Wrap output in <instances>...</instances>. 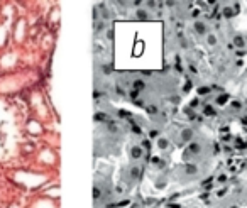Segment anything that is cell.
I'll use <instances>...</instances> for the list:
<instances>
[{
    "instance_id": "6da1fadb",
    "label": "cell",
    "mask_w": 247,
    "mask_h": 208,
    "mask_svg": "<svg viewBox=\"0 0 247 208\" xmlns=\"http://www.w3.org/2000/svg\"><path fill=\"white\" fill-rule=\"evenodd\" d=\"M132 156H134V158H139V156H140V149H139V147H134V149H132Z\"/></svg>"
},
{
    "instance_id": "7a4b0ae2",
    "label": "cell",
    "mask_w": 247,
    "mask_h": 208,
    "mask_svg": "<svg viewBox=\"0 0 247 208\" xmlns=\"http://www.w3.org/2000/svg\"><path fill=\"white\" fill-rule=\"evenodd\" d=\"M137 17H139V19H147V15H146V12H144V10L137 12Z\"/></svg>"
}]
</instances>
